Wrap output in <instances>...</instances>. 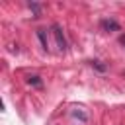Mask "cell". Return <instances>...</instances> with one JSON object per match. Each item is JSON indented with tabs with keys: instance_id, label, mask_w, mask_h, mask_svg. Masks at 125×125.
Listing matches in <instances>:
<instances>
[{
	"instance_id": "cell-1",
	"label": "cell",
	"mask_w": 125,
	"mask_h": 125,
	"mask_svg": "<svg viewBox=\"0 0 125 125\" xmlns=\"http://www.w3.org/2000/svg\"><path fill=\"white\" fill-rule=\"evenodd\" d=\"M51 31H53V37H55V43H57L59 51H61V53H62V51H66V39H64L62 29H61L59 25H53V27H51Z\"/></svg>"
},
{
	"instance_id": "cell-2",
	"label": "cell",
	"mask_w": 125,
	"mask_h": 125,
	"mask_svg": "<svg viewBox=\"0 0 125 125\" xmlns=\"http://www.w3.org/2000/svg\"><path fill=\"white\" fill-rule=\"evenodd\" d=\"M102 29H105V31H119L121 29V25L115 21V20H102Z\"/></svg>"
},
{
	"instance_id": "cell-3",
	"label": "cell",
	"mask_w": 125,
	"mask_h": 125,
	"mask_svg": "<svg viewBox=\"0 0 125 125\" xmlns=\"http://www.w3.org/2000/svg\"><path fill=\"white\" fill-rule=\"evenodd\" d=\"M37 37L41 41V47L47 51L49 49V37H47V29H37Z\"/></svg>"
},
{
	"instance_id": "cell-4",
	"label": "cell",
	"mask_w": 125,
	"mask_h": 125,
	"mask_svg": "<svg viewBox=\"0 0 125 125\" xmlns=\"http://www.w3.org/2000/svg\"><path fill=\"white\" fill-rule=\"evenodd\" d=\"M27 82L33 84V86H41V80H39V76H35V74H33V76H27Z\"/></svg>"
},
{
	"instance_id": "cell-5",
	"label": "cell",
	"mask_w": 125,
	"mask_h": 125,
	"mask_svg": "<svg viewBox=\"0 0 125 125\" xmlns=\"http://www.w3.org/2000/svg\"><path fill=\"white\" fill-rule=\"evenodd\" d=\"M29 8L33 10V14H35V16H39V6H37L35 2H29Z\"/></svg>"
},
{
	"instance_id": "cell-6",
	"label": "cell",
	"mask_w": 125,
	"mask_h": 125,
	"mask_svg": "<svg viewBox=\"0 0 125 125\" xmlns=\"http://www.w3.org/2000/svg\"><path fill=\"white\" fill-rule=\"evenodd\" d=\"M92 66H96V68H98V70H102V72L105 70V66H104V64H100L98 61H92Z\"/></svg>"
},
{
	"instance_id": "cell-7",
	"label": "cell",
	"mask_w": 125,
	"mask_h": 125,
	"mask_svg": "<svg viewBox=\"0 0 125 125\" xmlns=\"http://www.w3.org/2000/svg\"><path fill=\"white\" fill-rule=\"evenodd\" d=\"M72 115L74 117H80L82 121H86V113H82V111H72Z\"/></svg>"
},
{
	"instance_id": "cell-8",
	"label": "cell",
	"mask_w": 125,
	"mask_h": 125,
	"mask_svg": "<svg viewBox=\"0 0 125 125\" xmlns=\"http://www.w3.org/2000/svg\"><path fill=\"white\" fill-rule=\"evenodd\" d=\"M119 41H121V45H125V35H121V37H119Z\"/></svg>"
}]
</instances>
